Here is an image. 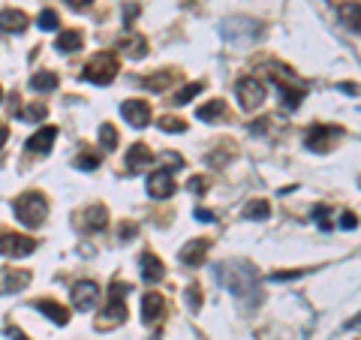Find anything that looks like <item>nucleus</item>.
Returning a JSON list of instances; mask_svg holds the SVG:
<instances>
[{"label":"nucleus","mask_w":361,"mask_h":340,"mask_svg":"<svg viewBox=\"0 0 361 340\" xmlns=\"http://www.w3.org/2000/svg\"><path fill=\"white\" fill-rule=\"evenodd\" d=\"M163 313H166V302H163V295H156V292H145L142 295V319L148 326H154V322L163 319Z\"/></svg>","instance_id":"4468645a"},{"label":"nucleus","mask_w":361,"mask_h":340,"mask_svg":"<svg viewBox=\"0 0 361 340\" xmlns=\"http://www.w3.org/2000/svg\"><path fill=\"white\" fill-rule=\"evenodd\" d=\"M340 226H343V229H356V226H358L356 214H349V211H343V214H340Z\"/></svg>","instance_id":"e433bc0d"},{"label":"nucleus","mask_w":361,"mask_h":340,"mask_svg":"<svg viewBox=\"0 0 361 340\" xmlns=\"http://www.w3.org/2000/svg\"><path fill=\"white\" fill-rule=\"evenodd\" d=\"M271 73H274V69H271ZM280 73H283V76L274 73L271 78H274V84H277L280 97H283V106H286V109H298V102L304 100V84L292 76V69L280 67Z\"/></svg>","instance_id":"39448f33"},{"label":"nucleus","mask_w":361,"mask_h":340,"mask_svg":"<svg viewBox=\"0 0 361 340\" xmlns=\"http://www.w3.org/2000/svg\"><path fill=\"white\" fill-rule=\"evenodd\" d=\"M75 166H78V169H97V166H100V154L82 151V154L75 157Z\"/></svg>","instance_id":"2f4dec72"},{"label":"nucleus","mask_w":361,"mask_h":340,"mask_svg":"<svg viewBox=\"0 0 361 340\" xmlns=\"http://www.w3.org/2000/svg\"><path fill=\"white\" fill-rule=\"evenodd\" d=\"M30 88L34 91H54L58 88V76L49 73V69H45V73H36L34 78H30Z\"/></svg>","instance_id":"bb28decb"},{"label":"nucleus","mask_w":361,"mask_h":340,"mask_svg":"<svg viewBox=\"0 0 361 340\" xmlns=\"http://www.w3.org/2000/svg\"><path fill=\"white\" fill-rule=\"evenodd\" d=\"M208 250H211V241L193 238L190 244H184V250H180V262H184L187 268H199L202 262H205Z\"/></svg>","instance_id":"f8f14e48"},{"label":"nucleus","mask_w":361,"mask_h":340,"mask_svg":"<svg viewBox=\"0 0 361 340\" xmlns=\"http://www.w3.org/2000/svg\"><path fill=\"white\" fill-rule=\"evenodd\" d=\"M160 130H166V133H184V130H187V124L180 121V117L166 115V117H160Z\"/></svg>","instance_id":"7c9ffc66"},{"label":"nucleus","mask_w":361,"mask_h":340,"mask_svg":"<svg viewBox=\"0 0 361 340\" xmlns=\"http://www.w3.org/2000/svg\"><path fill=\"white\" fill-rule=\"evenodd\" d=\"M154 163V154H151V148L148 145H132L130 151H127V169L130 172H139V169H145V166H151Z\"/></svg>","instance_id":"dca6fc26"},{"label":"nucleus","mask_w":361,"mask_h":340,"mask_svg":"<svg viewBox=\"0 0 361 340\" xmlns=\"http://www.w3.org/2000/svg\"><path fill=\"white\" fill-rule=\"evenodd\" d=\"M142 277L148 283L163 280V262L154 256V253H142Z\"/></svg>","instance_id":"412c9836"},{"label":"nucleus","mask_w":361,"mask_h":340,"mask_svg":"<svg viewBox=\"0 0 361 340\" xmlns=\"http://www.w3.org/2000/svg\"><path fill=\"white\" fill-rule=\"evenodd\" d=\"M358 34H361V27H358Z\"/></svg>","instance_id":"49530a36"},{"label":"nucleus","mask_w":361,"mask_h":340,"mask_svg":"<svg viewBox=\"0 0 361 340\" xmlns=\"http://www.w3.org/2000/svg\"><path fill=\"white\" fill-rule=\"evenodd\" d=\"M30 283V271H3L0 277V289L3 292H21Z\"/></svg>","instance_id":"aec40b11"},{"label":"nucleus","mask_w":361,"mask_h":340,"mask_svg":"<svg viewBox=\"0 0 361 340\" xmlns=\"http://www.w3.org/2000/svg\"><path fill=\"white\" fill-rule=\"evenodd\" d=\"M82 226L88 229V232H100V229L108 226V211L103 208V205H93V208H88L82 214Z\"/></svg>","instance_id":"a211bd4d"},{"label":"nucleus","mask_w":361,"mask_h":340,"mask_svg":"<svg viewBox=\"0 0 361 340\" xmlns=\"http://www.w3.org/2000/svg\"><path fill=\"white\" fill-rule=\"evenodd\" d=\"M235 93H238L241 109H247V112H253V109H259L265 102V84L259 82V78H253V76L241 78V82L235 84Z\"/></svg>","instance_id":"423d86ee"},{"label":"nucleus","mask_w":361,"mask_h":340,"mask_svg":"<svg viewBox=\"0 0 361 340\" xmlns=\"http://www.w3.org/2000/svg\"><path fill=\"white\" fill-rule=\"evenodd\" d=\"M340 126H325V124H316L307 130V148L310 151H325V148H331V139L340 136Z\"/></svg>","instance_id":"1a4fd4ad"},{"label":"nucleus","mask_w":361,"mask_h":340,"mask_svg":"<svg viewBox=\"0 0 361 340\" xmlns=\"http://www.w3.org/2000/svg\"><path fill=\"white\" fill-rule=\"evenodd\" d=\"M30 25V19L21 10H3L0 12V27L6 30V34H25Z\"/></svg>","instance_id":"2eb2a0df"},{"label":"nucleus","mask_w":361,"mask_h":340,"mask_svg":"<svg viewBox=\"0 0 361 340\" xmlns=\"http://www.w3.org/2000/svg\"><path fill=\"white\" fill-rule=\"evenodd\" d=\"M6 136H10V130H6V124H0V148H3V141Z\"/></svg>","instance_id":"a19ab883"},{"label":"nucleus","mask_w":361,"mask_h":340,"mask_svg":"<svg viewBox=\"0 0 361 340\" xmlns=\"http://www.w3.org/2000/svg\"><path fill=\"white\" fill-rule=\"evenodd\" d=\"M82 43H84V36L78 34V30H60V36L54 39V45H58V52H78L82 49Z\"/></svg>","instance_id":"4be33fe9"},{"label":"nucleus","mask_w":361,"mask_h":340,"mask_svg":"<svg viewBox=\"0 0 361 340\" xmlns=\"http://www.w3.org/2000/svg\"><path fill=\"white\" fill-rule=\"evenodd\" d=\"M313 217H316V223L323 226V229H331V211H328V205H316V208H313Z\"/></svg>","instance_id":"473e14b6"},{"label":"nucleus","mask_w":361,"mask_h":340,"mask_svg":"<svg viewBox=\"0 0 361 340\" xmlns=\"http://www.w3.org/2000/svg\"><path fill=\"white\" fill-rule=\"evenodd\" d=\"M117 49L127 54V58H132V60H142L148 54V43H145V36H139V34H132V36L127 34L121 43H117Z\"/></svg>","instance_id":"f3484780"},{"label":"nucleus","mask_w":361,"mask_h":340,"mask_svg":"<svg viewBox=\"0 0 361 340\" xmlns=\"http://www.w3.org/2000/svg\"><path fill=\"white\" fill-rule=\"evenodd\" d=\"M172 193H175V178H172V172L160 169L148 178V196H154V199H169Z\"/></svg>","instance_id":"9b49d317"},{"label":"nucleus","mask_w":361,"mask_h":340,"mask_svg":"<svg viewBox=\"0 0 361 340\" xmlns=\"http://www.w3.org/2000/svg\"><path fill=\"white\" fill-rule=\"evenodd\" d=\"M223 112H226V102H223V100H211V102H205V106H202L196 115H199V121L208 124V121H214V117H220Z\"/></svg>","instance_id":"a878e982"},{"label":"nucleus","mask_w":361,"mask_h":340,"mask_svg":"<svg viewBox=\"0 0 361 340\" xmlns=\"http://www.w3.org/2000/svg\"><path fill=\"white\" fill-rule=\"evenodd\" d=\"M39 27H43V30H54V27H58V15H54L51 10H43V15H39Z\"/></svg>","instance_id":"72a5a7b5"},{"label":"nucleus","mask_w":361,"mask_h":340,"mask_svg":"<svg viewBox=\"0 0 361 340\" xmlns=\"http://www.w3.org/2000/svg\"><path fill=\"white\" fill-rule=\"evenodd\" d=\"M54 139H58V126H43V130H39V133H34V136L27 139V151H30V154H39V157H45V154L51 151Z\"/></svg>","instance_id":"ddd939ff"},{"label":"nucleus","mask_w":361,"mask_h":340,"mask_svg":"<svg viewBox=\"0 0 361 340\" xmlns=\"http://www.w3.org/2000/svg\"><path fill=\"white\" fill-rule=\"evenodd\" d=\"M340 19L347 21L352 30H358V27H361V3H356V0L343 3V6H340Z\"/></svg>","instance_id":"b1692460"},{"label":"nucleus","mask_w":361,"mask_h":340,"mask_svg":"<svg viewBox=\"0 0 361 340\" xmlns=\"http://www.w3.org/2000/svg\"><path fill=\"white\" fill-rule=\"evenodd\" d=\"M36 310L45 313L51 322H58V326H67V322H69V310H67V307H60L58 302H49V298L36 302Z\"/></svg>","instance_id":"6ab92c4d"},{"label":"nucleus","mask_w":361,"mask_h":340,"mask_svg":"<svg viewBox=\"0 0 361 340\" xmlns=\"http://www.w3.org/2000/svg\"><path fill=\"white\" fill-rule=\"evenodd\" d=\"M0 102H3V91H0Z\"/></svg>","instance_id":"a18cd8bd"},{"label":"nucleus","mask_w":361,"mask_h":340,"mask_svg":"<svg viewBox=\"0 0 361 340\" xmlns=\"http://www.w3.org/2000/svg\"><path fill=\"white\" fill-rule=\"evenodd\" d=\"M73 10H84V6H91V0H67Z\"/></svg>","instance_id":"ea45409f"},{"label":"nucleus","mask_w":361,"mask_h":340,"mask_svg":"<svg viewBox=\"0 0 361 340\" xmlns=\"http://www.w3.org/2000/svg\"><path fill=\"white\" fill-rule=\"evenodd\" d=\"M202 88H205V84H202V82H193V84H187L184 91H178V93H175V100H172V102H178V106H184V102H190L193 97H199V93H202Z\"/></svg>","instance_id":"cd10ccee"},{"label":"nucleus","mask_w":361,"mask_h":340,"mask_svg":"<svg viewBox=\"0 0 361 340\" xmlns=\"http://www.w3.org/2000/svg\"><path fill=\"white\" fill-rule=\"evenodd\" d=\"M115 76H117V58L112 52L93 54L82 69V78L84 82H93V84H108V82H115Z\"/></svg>","instance_id":"7ed1b4c3"},{"label":"nucleus","mask_w":361,"mask_h":340,"mask_svg":"<svg viewBox=\"0 0 361 340\" xmlns=\"http://www.w3.org/2000/svg\"><path fill=\"white\" fill-rule=\"evenodd\" d=\"M217 277L223 286H229L232 295L238 298H247L259 292V277H256V268L247 265V262H226L217 268Z\"/></svg>","instance_id":"f257e3e1"},{"label":"nucleus","mask_w":361,"mask_h":340,"mask_svg":"<svg viewBox=\"0 0 361 340\" xmlns=\"http://www.w3.org/2000/svg\"><path fill=\"white\" fill-rule=\"evenodd\" d=\"M121 235H124V238H130V235H136V226H124V232H121Z\"/></svg>","instance_id":"37998d69"},{"label":"nucleus","mask_w":361,"mask_h":340,"mask_svg":"<svg viewBox=\"0 0 361 340\" xmlns=\"http://www.w3.org/2000/svg\"><path fill=\"white\" fill-rule=\"evenodd\" d=\"M268 214H271V205L265 199H253V202H247V208H244L247 220H268Z\"/></svg>","instance_id":"393cba45"},{"label":"nucleus","mask_w":361,"mask_h":340,"mask_svg":"<svg viewBox=\"0 0 361 340\" xmlns=\"http://www.w3.org/2000/svg\"><path fill=\"white\" fill-rule=\"evenodd\" d=\"M100 298V286L93 280H82L73 286V307L75 310H91Z\"/></svg>","instance_id":"9d476101"},{"label":"nucleus","mask_w":361,"mask_h":340,"mask_svg":"<svg viewBox=\"0 0 361 340\" xmlns=\"http://www.w3.org/2000/svg\"><path fill=\"white\" fill-rule=\"evenodd\" d=\"M45 115H49V109H45L43 102H39V106L34 102V106H27V109H21V112H19L21 121H43Z\"/></svg>","instance_id":"c85d7f7f"},{"label":"nucleus","mask_w":361,"mask_h":340,"mask_svg":"<svg viewBox=\"0 0 361 340\" xmlns=\"http://www.w3.org/2000/svg\"><path fill=\"white\" fill-rule=\"evenodd\" d=\"M190 190H196V193H205L208 181H205V178H193V181H190Z\"/></svg>","instance_id":"4c0bfd02"},{"label":"nucleus","mask_w":361,"mask_h":340,"mask_svg":"<svg viewBox=\"0 0 361 340\" xmlns=\"http://www.w3.org/2000/svg\"><path fill=\"white\" fill-rule=\"evenodd\" d=\"M100 141H103V148H108V151H112V148L117 145V130H115L112 124L100 126Z\"/></svg>","instance_id":"c756f323"},{"label":"nucleus","mask_w":361,"mask_h":340,"mask_svg":"<svg viewBox=\"0 0 361 340\" xmlns=\"http://www.w3.org/2000/svg\"><path fill=\"white\" fill-rule=\"evenodd\" d=\"M121 115H124V121L130 126H136V130H142V126L151 124V106H148L145 100H127L121 106Z\"/></svg>","instance_id":"6e6552de"},{"label":"nucleus","mask_w":361,"mask_h":340,"mask_svg":"<svg viewBox=\"0 0 361 340\" xmlns=\"http://www.w3.org/2000/svg\"><path fill=\"white\" fill-rule=\"evenodd\" d=\"M34 250H36V241L27 238V235H15V232L0 235V256L21 259V256H30Z\"/></svg>","instance_id":"0eeeda50"},{"label":"nucleus","mask_w":361,"mask_h":340,"mask_svg":"<svg viewBox=\"0 0 361 340\" xmlns=\"http://www.w3.org/2000/svg\"><path fill=\"white\" fill-rule=\"evenodd\" d=\"M127 292H130L127 283H115V286H112V292H108V304L103 307V313H100V319H97V328L100 331L117 328L124 319H127V304H124Z\"/></svg>","instance_id":"f03ea898"},{"label":"nucleus","mask_w":361,"mask_h":340,"mask_svg":"<svg viewBox=\"0 0 361 340\" xmlns=\"http://www.w3.org/2000/svg\"><path fill=\"white\" fill-rule=\"evenodd\" d=\"M136 15H139V6L136 3H127V6H124V25L130 27V21L136 19Z\"/></svg>","instance_id":"c9c22d12"},{"label":"nucleus","mask_w":361,"mask_h":340,"mask_svg":"<svg viewBox=\"0 0 361 340\" xmlns=\"http://www.w3.org/2000/svg\"><path fill=\"white\" fill-rule=\"evenodd\" d=\"M10 337H12V340H27V337H25V335H21V331H19V328H10Z\"/></svg>","instance_id":"79ce46f5"},{"label":"nucleus","mask_w":361,"mask_h":340,"mask_svg":"<svg viewBox=\"0 0 361 340\" xmlns=\"http://www.w3.org/2000/svg\"><path fill=\"white\" fill-rule=\"evenodd\" d=\"M172 82H175V76H172L169 69H166V73H151V76L142 78V84H145L148 91H166Z\"/></svg>","instance_id":"5701e85b"},{"label":"nucleus","mask_w":361,"mask_h":340,"mask_svg":"<svg viewBox=\"0 0 361 340\" xmlns=\"http://www.w3.org/2000/svg\"><path fill=\"white\" fill-rule=\"evenodd\" d=\"M45 214H49V202L39 193H21L15 199V217L25 226H39L45 220Z\"/></svg>","instance_id":"20e7f679"},{"label":"nucleus","mask_w":361,"mask_h":340,"mask_svg":"<svg viewBox=\"0 0 361 340\" xmlns=\"http://www.w3.org/2000/svg\"><path fill=\"white\" fill-rule=\"evenodd\" d=\"M187 302H190V307H193V310H199V304H202L199 286H190V289H187Z\"/></svg>","instance_id":"f704fd0d"},{"label":"nucleus","mask_w":361,"mask_h":340,"mask_svg":"<svg viewBox=\"0 0 361 340\" xmlns=\"http://www.w3.org/2000/svg\"><path fill=\"white\" fill-rule=\"evenodd\" d=\"M196 220H199V223H211V220H214V214H211V211H205V208H196Z\"/></svg>","instance_id":"58836bf2"},{"label":"nucleus","mask_w":361,"mask_h":340,"mask_svg":"<svg viewBox=\"0 0 361 340\" xmlns=\"http://www.w3.org/2000/svg\"><path fill=\"white\" fill-rule=\"evenodd\" d=\"M340 91H347V93H358L356 84H340Z\"/></svg>","instance_id":"c03bdc74"}]
</instances>
